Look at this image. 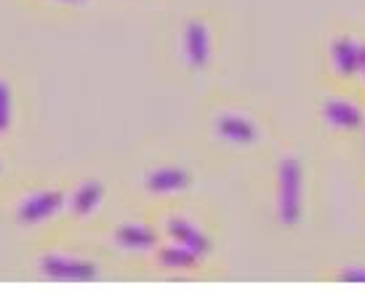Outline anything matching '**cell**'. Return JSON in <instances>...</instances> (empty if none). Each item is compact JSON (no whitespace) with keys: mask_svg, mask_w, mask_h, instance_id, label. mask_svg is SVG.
Returning <instances> with one entry per match:
<instances>
[{"mask_svg":"<svg viewBox=\"0 0 365 293\" xmlns=\"http://www.w3.org/2000/svg\"><path fill=\"white\" fill-rule=\"evenodd\" d=\"M334 56L341 75H352L360 70V46H355L352 41H336Z\"/></svg>","mask_w":365,"mask_h":293,"instance_id":"10","label":"cell"},{"mask_svg":"<svg viewBox=\"0 0 365 293\" xmlns=\"http://www.w3.org/2000/svg\"><path fill=\"white\" fill-rule=\"evenodd\" d=\"M41 269L46 277H51V280H64V283H75V280L88 283V280H93V277L99 274V269H96L91 262L67 259V256H46L41 264Z\"/></svg>","mask_w":365,"mask_h":293,"instance_id":"2","label":"cell"},{"mask_svg":"<svg viewBox=\"0 0 365 293\" xmlns=\"http://www.w3.org/2000/svg\"><path fill=\"white\" fill-rule=\"evenodd\" d=\"M302 213V165L288 158L280 163V219L296 224Z\"/></svg>","mask_w":365,"mask_h":293,"instance_id":"1","label":"cell"},{"mask_svg":"<svg viewBox=\"0 0 365 293\" xmlns=\"http://www.w3.org/2000/svg\"><path fill=\"white\" fill-rule=\"evenodd\" d=\"M11 125V88L6 81H0V133H6Z\"/></svg>","mask_w":365,"mask_h":293,"instance_id":"13","label":"cell"},{"mask_svg":"<svg viewBox=\"0 0 365 293\" xmlns=\"http://www.w3.org/2000/svg\"><path fill=\"white\" fill-rule=\"evenodd\" d=\"M160 262L165 267H176V269H187V267H192L197 262V253H192L190 248H184V245H173V248H165L160 253Z\"/></svg>","mask_w":365,"mask_h":293,"instance_id":"12","label":"cell"},{"mask_svg":"<svg viewBox=\"0 0 365 293\" xmlns=\"http://www.w3.org/2000/svg\"><path fill=\"white\" fill-rule=\"evenodd\" d=\"M190 184V173L182 171V168H160V171H155L150 179H147V187L158 195H165V192H179Z\"/></svg>","mask_w":365,"mask_h":293,"instance_id":"5","label":"cell"},{"mask_svg":"<svg viewBox=\"0 0 365 293\" xmlns=\"http://www.w3.org/2000/svg\"><path fill=\"white\" fill-rule=\"evenodd\" d=\"M184 43H187V56L195 67H203L211 53V41H208V30L203 21H190L187 32H184Z\"/></svg>","mask_w":365,"mask_h":293,"instance_id":"4","label":"cell"},{"mask_svg":"<svg viewBox=\"0 0 365 293\" xmlns=\"http://www.w3.org/2000/svg\"><path fill=\"white\" fill-rule=\"evenodd\" d=\"M216 128H219V133H222L224 139L237 144H248L256 139L254 123H248L245 118H237V115H224V118H219Z\"/></svg>","mask_w":365,"mask_h":293,"instance_id":"7","label":"cell"},{"mask_svg":"<svg viewBox=\"0 0 365 293\" xmlns=\"http://www.w3.org/2000/svg\"><path fill=\"white\" fill-rule=\"evenodd\" d=\"M168 230H171L176 243L184 245V248H190V251L197 253V256L208 251V240H205V235L200 232V230H195L190 222H184V219H173V222L168 224Z\"/></svg>","mask_w":365,"mask_h":293,"instance_id":"6","label":"cell"},{"mask_svg":"<svg viewBox=\"0 0 365 293\" xmlns=\"http://www.w3.org/2000/svg\"><path fill=\"white\" fill-rule=\"evenodd\" d=\"M155 232L147 230V227H139V224H128V227H120L118 230V243L125 245V248H153L155 245Z\"/></svg>","mask_w":365,"mask_h":293,"instance_id":"9","label":"cell"},{"mask_svg":"<svg viewBox=\"0 0 365 293\" xmlns=\"http://www.w3.org/2000/svg\"><path fill=\"white\" fill-rule=\"evenodd\" d=\"M325 118H328L331 125H336V128H357V125L363 123L357 107L346 104V101H331V104L325 107Z\"/></svg>","mask_w":365,"mask_h":293,"instance_id":"8","label":"cell"},{"mask_svg":"<svg viewBox=\"0 0 365 293\" xmlns=\"http://www.w3.org/2000/svg\"><path fill=\"white\" fill-rule=\"evenodd\" d=\"M61 202H64V195L56 192V190H48V192L32 195V197H27V200L21 202L19 222H24V224L46 222V219H51L53 213L59 211Z\"/></svg>","mask_w":365,"mask_h":293,"instance_id":"3","label":"cell"},{"mask_svg":"<svg viewBox=\"0 0 365 293\" xmlns=\"http://www.w3.org/2000/svg\"><path fill=\"white\" fill-rule=\"evenodd\" d=\"M104 195V187L96 182H88L83 184L81 190L75 192V200H72V211L78 213V216H88V213L99 205V200H102Z\"/></svg>","mask_w":365,"mask_h":293,"instance_id":"11","label":"cell"},{"mask_svg":"<svg viewBox=\"0 0 365 293\" xmlns=\"http://www.w3.org/2000/svg\"><path fill=\"white\" fill-rule=\"evenodd\" d=\"M64 3H78V0H64Z\"/></svg>","mask_w":365,"mask_h":293,"instance_id":"16","label":"cell"},{"mask_svg":"<svg viewBox=\"0 0 365 293\" xmlns=\"http://www.w3.org/2000/svg\"><path fill=\"white\" fill-rule=\"evenodd\" d=\"M360 67L365 70V46H360Z\"/></svg>","mask_w":365,"mask_h":293,"instance_id":"15","label":"cell"},{"mask_svg":"<svg viewBox=\"0 0 365 293\" xmlns=\"http://www.w3.org/2000/svg\"><path fill=\"white\" fill-rule=\"evenodd\" d=\"M344 280H365V272H360V269H349V272H344Z\"/></svg>","mask_w":365,"mask_h":293,"instance_id":"14","label":"cell"}]
</instances>
